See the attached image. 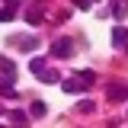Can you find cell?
<instances>
[{"mask_svg":"<svg viewBox=\"0 0 128 128\" xmlns=\"http://www.w3.org/2000/svg\"><path fill=\"white\" fill-rule=\"evenodd\" d=\"M70 54H74V42L70 38H58L51 45V58H70Z\"/></svg>","mask_w":128,"mask_h":128,"instance_id":"obj_1","label":"cell"},{"mask_svg":"<svg viewBox=\"0 0 128 128\" xmlns=\"http://www.w3.org/2000/svg\"><path fill=\"white\" fill-rule=\"evenodd\" d=\"M0 74H3L6 80H13L16 77V64L10 61V58H0Z\"/></svg>","mask_w":128,"mask_h":128,"instance_id":"obj_2","label":"cell"},{"mask_svg":"<svg viewBox=\"0 0 128 128\" xmlns=\"http://www.w3.org/2000/svg\"><path fill=\"white\" fill-rule=\"evenodd\" d=\"M35 77L42 80V83H58V80H61V77H58V70H48V67H42Z\"/></svg>","mask_w":128,"mask_h":128,"instance_id":"obj_3","label":"cell"},{"mask_svg":"<svg viewBox=\"0 0 128 128\" xmlns=\"http://www.w3.org/2000/svg\"><path fill=\"white\" fill-rule=\"evenodd\" d=\"M0 96H3V99H16V90H13V83H10V80H6V83H3V80H0Z\"/></svg>","mask_w":128,"mask_h":128,"instance_id":"obj_4","label":"cell"},{"mask_svg":"<svg viewBox=\"0 0 128 128\" xmlns=\"http://www.w3.org/2000/svg\"><path fill=\"white\" fill-rule=\"evenodd\" d=\"M125 38H128V29H122V26L112 29V42H115V45H125Z\"/></svg>","mask_w":128,"mask_h":128,"instance_id":"obj_5","label":"cell"},{"mask_svg":"<svg viewBox=\"0 0 128 128\" xmlns=\"http://www.w3.org/2000/svg\"><path fill=\"white\" fill-rule=\"evenodd\" d=\"M16 45L22 48V51H35V48H38V42H35V38H16Z\"/></svg>","mask_w":128,"mask_h":128,"instance_id":"obj_6","label":"cell"},{"mask_svg":"<svg viewBox=\"0 0 128 128\" xmlns=\"http://www.w3.org/2000/svg\"><path fill=\"white\" fill-rule=\"evenodd\" d=\"M77 80H80V83H83V86H90V83H93V70H83V74H77Z\"/></svg>","mask_w":128,"mask_h":128,"instance_id":"obj_7","label":"cell"},{"mask_svg":"<svg viewBox=\"0 0 128 128\" xmlns=\"http://www.w3.org/2000/svg\"><path fill=\"white\" fill-rule=\"evenodd\" d=\"M42 67H45V61H42V58H32V61H29V70H32V74H38Z\"/></svg>","mask_w":128,"mask_h":128,"instance_id":"obj_8","label":"cell"},{"mask_svg":"<svg viewBox=\"0 0 128 128\" xmlns=\"http://www.w3.org/2000/svg\"><path fill=\"white\" fill-rule=\"evenodd\" d=\"M80 86H83V83H80V80H67V83H64V90H67V93H77Z\"/></svg>","mask_w":128,"mask_h":128,"instance_id":"obj_9","label":"cell"},{"mask_svg":"<svg viewBox=\"0 0 128 128\" xmlns=\"http://www.w3.org/2000/svg\"><path fill=\"white\" fill-rule=\"evenodd\" d=\"M45 102H32V115H38V118H42V115H45Z\"/></svg>","mask_w":128,"mask_h":128,"instance_id":"obj_10","label":"cell"},{"mask_svg":"<svg viewBox=\"0 0 128 128\" xmlns=\"http://www.w3.org/2000/svg\"><path fill=\"white\" fill-rule=\"evenodd\" d=\"M10 118H13L16 125H26V112H13V115H10Z\"/></svg>","mask_w":128,"mask_h":128,"instance_id":"obj_11","label":"cell"},{"mask_svg":"<svg viewBox=\"0 0 128 128\" xmlns=\"http://www.w3.org/2000/svg\"><path fill=\"white\" fill-rule=\"evenodd\" d=\"M74 6H80V10H86V6H90V0H74Z\"/></svg>","mask_w":128,"mask_h":128,"instance_id":"obj_12","label":"cell"},{"mask_svg":"<svg viewBox=\"0 0 128 128\" xmlns=\"http://www.w3.org/2000/svg\"><path fill=\"white\" fill-rule=\"evenodd\" d=\"M0 112H3V106H0Z\"/></svg>","mask_w":128,"mask_h":128,"instance_id":"obj_13","label":"cell"}]
</instances>
